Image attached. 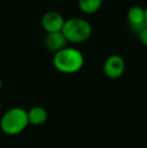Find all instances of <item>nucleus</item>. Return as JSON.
Returning <instances> with one entry per match:
<instances>
[{"instance_id": "f257e3e1", "label": "nucleus", "mask_w": 147, "mask_h": 148, "mask_svg": "<svg viewBox=\"0 0 147 148\" xmlns=\"http://www.w3.org/2000/svg\"><path fill=\"white\" fill-rule=\"evenodd\" d=\"M53 64L59 72L64 74H75L84 66V56L79 49L66 47L55 53Z\"/></svg>"}, {"instance_id": "f03ea898", "label": "nucleus", "mask_w": 147, "mask_h": 148, "mask_svg": "<svg viewBox=\"0 0 147 148\" xmlns=\"http://www.w3.org/2000/svg\"><path fill=\"white\" fill-rule=\"evenodd\" d=\"M29 125L27 111L23 108L13 107L6 111L0 120V128L6 135H17Z\"/></svg>"}, {"instance_id": "7ed1b4c3", "label": "nucleus", "mask_w": 147, "mask_h": 148, "mask_svg": "<svg viewBox=\"0 0 147 148\" xmlns=\"http://www.w3.org/2000/svg\"><path fill=\"white\" fill-rule=\"evenodd\" d=\"M63 34L68 41L75 43L84 42L92 35V26L84 18L74 17L66 20L64 24Z\"/></svg>"}, {"instance_id": "20e7f679", "label": "nucleus", "mask_w": 147, "mask_h": 148, "mask_svg": "<svg viewBox=\"0 0 147 148\" xmlns=\"http://www.w3.org/2000/svg\"><path fill=\"white\" fill-rule=\"evenodd\" d=\"M103 71L105 75L110 79H118L123 75L125 71V62L123 58L118 55H112L105 60Z\"/></svg>"}, {"instance_id": "39448f33", "label": "nucleus", "mask_w": 147, "mask_h": 148, "mask_svg": "<svg viewBox=\"0 0 147 148\" xmlns=\"http://www.w3.org/2000/svg\"><path fill=\"white\" fill-rule=\"evenodd\" d=\"M65 19L57 11H47L41 17V25L47 33L59 32L63 30Z\"/></svg>"}, {"instance_id": "423d86ee", "label": "nucleus", "mask_w": 147, "mask_h": 148, "mask_svg": "<svg viewBox=\"0 0 147 148\" xmlns=\"http://www.w3.org/2000/svg\"><path fill=\"white\" fill-rule=\"evenodd\" d=\"M127 19L131 28L138 34L147 26L145 22V9L140 6H133L128 10Z\"/></svg>"}, {"instance_id": "0eeeda50", "label": "nucleus", "mask_w": 147, "mask_h": 148, "mask_svg": "<svg viewBox=\"0 0 147 148\" xmlns=\"http://www.w3.org/2000/svg\"><path fill=\"white\" fill-rule=\"evenodd\" d=\"M68 40L63 34L62 31L59 32H53V33H47L44 39V45L49 51H53V53H57V51H62V49L67 47Z\"/></svg>"}, {"instance_id": "6e6552de", "label": "nucleus", "mask_w": 147, "mask_h": 148, "mask_svg": "<svg viewBox=\"0 0 147 148\" xmlns=\"http://www.w3.org/2000/svg\"><path fill=\"white\" fill-rule=\"evenodd\" d=\"M27 117L29 124L34 125V126H40V125L44 124L45 121L47 120V112L44 108L36 106V107L28 110Z\"/></svg>"}, {"instance_id": "1a4fd4ad", "label": "nucleus", "mask_w": 147, "mask_h": 148, "mask_svg": "<svg viewBox=\"0 0 147 148\" xmlns=\"http://www.w3.org/2000/svg\"><path fill=\"white\" fill-rule=\"evenodd\" d=\"M103 0H79V8L84 13L92 14L100 9Z\"/></svg>"}, {"instance_id": "9d476101", "label": "nucleus", "mask_w": 147, "mask_h": 148, "mask_svg": "<svg viewBox=\"0 0 147 148\" xmlns=\"http://www.w3.org/2000/svg\"><path fill=\"white\" fill-rule=\"evenodd\" d=\"M138 35H139V40L141 41L142 45L147 47V26Z\"/></svg>"}, {"instance_id": "9b49d317", "label": "nucleus", "mask_w": 147, "mask_h": 148, "mask_svg": "<svg viewBox=\"0 0 147 148\" xmlns=\"http://www.w3.org/2000/svg\"><path fill=\"white\" fill-rule=\"evenodd\" d=\"M2 86H3V83H2V79L0 78V91H1V89H2Z\"/></svg>"}, {"instance_id": "f8f14e48", "label": "nucleus", "mask_w": 147, "mask_h": 148, "mask_svg": "<svg viewBox=\"0 0 147 148\" xmlns=\"http://www.w3.org/2000/svg\"><path fill=\"white\" fill-rule=\"evenodd\" d=\"M145 22H146V24H147V7H146V9H145Z\"/></svg>"}, {"instance_id": "ddd939ff", "label": "nucleus", "mask_w": 147, "mask_h": 148, "mask_svg": "<svg viewBox=\"0 0 147 148\" xmlns=\"http://www.w3.org/2000/svg\"><path fill=\"white\" fill-rule=\"evenodd\" d=\"M0 110H1V101H0Z\"/></svg>"}]
</instances>
